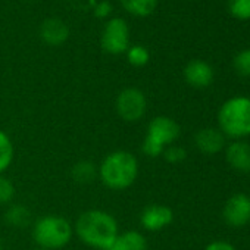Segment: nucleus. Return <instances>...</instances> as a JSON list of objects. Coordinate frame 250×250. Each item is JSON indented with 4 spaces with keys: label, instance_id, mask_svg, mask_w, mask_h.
Instances as JSON below:
<instances>
[{
    "label": "nucleus",
    "instance_id": "1",
    "mask_svg": "<svg viewBox=\"0 0 250 250\" xmlns=\"http://www.w3.org/2000/svg\"><path fill=\"white\" fill-rule=\"evenodd\" d=\"M74 231L85 246L104 250L119 234V225L116 218L109 212L90 209L77 218Z\"/></svg>",
    "mask_w": 250,
    "mask_h": 250
},
{
    "label": "nucleus",
    "instance_id": "2",
    "mask_svg": "<svg viewBox=\"0 0 250 250\" xmlns=\"http://www.w3.org/2000/svg\"><path fill=\"white\" fill-rule=\"evenodd\" d=\"M97 177L109 190H127L139 177V161L128 150L110 152L97 167Z\"/></svg>",
    "mask_w": 250,
    "mask_h": 250
},
{
    "label": "nucleus",
    "instance_id": "3",
    "mask_svg": "<svg viewBox=\"0 0 250 250\" xmlns=\"http://www.w3.org/2000/svg\"><path fill=\"white\" fill-rule=\"evenodd\" d=\"M218 125L224 136L240 140L250 136V97L228 99L218 110Z\"/></svg>",
    "mask_w": 250,
    "mask_h": 250
},
{
    "label": "nucleus",
    "instance_id": "4",
    "mask_svg": "<svg viewBox=\"0 0 250 250\" xmlns=\"http://www.w3.org/2000/svg\"><path fill=\"white\" fill-rule=\"evenodd\" d=\"M74 228L71 222L59 215L40 216L33 224V238L40 249L59 250L72 238Z\"/></svg>",
    "mask_w": 250,
    "mask_h": 250
},
{
    "label": "nucleus",
    "instance_id": "5",
    "mask_svg": "<svg viewBox=\"0 0 250 250\" xmlns=\"http://www.w3.org/2000/svg\"><path fill=\"white\" fill-rule=\"evenodd\" d=\"M181 128L175 119L167 115L155 116L146 130V136L142 145V150L149 158L162 156L164 150L174 145L180 137Z\"/></svg>",
    "mask_w": 250,
    "mask_h": 250
},
{
    "label": "nucleus",
    "instance_id": "6",
    "mask_svg": "<svg viewBox=\"0 0 250 250\" xmlns=\"http://www.w3.org/2000/svg\"><path fill=\"white\" fill-rule=\"evenodd\" d=\"M118 116L125 122H139L147 110V99L145 93L136 87L124 88L115 100Z\"/></svg>",
    "mask_w": 250,
    "mask_h": 250
},
{
    "label": "nucleus",
    "instance_id": "7",
    "mask_svg": "<svg viewBox=\"0 0 250 250\" xmlns=\"http://www.w3.org/2000/svg\"><path fill=\"white\" fill-rule=\"evenodd\" d=\"M102 47L106 53L121 55L130 49V31L124 20H110L102 34Z\"/></svg>",
    "mask_w": 250,
    "mask_h": 250
},
{
    "label": "nucleus",
    "instance_id": "8",
    "mask_svg": "<svg viewBox=\"0 0 250 250\" xmlns=\"http://www.w3.org/2000/svg\"><path fill=\"white\" fill-rule=\"evenodd\" d=\"M224 221L232 228L246 227L250 222V196L244 193H237L231 196L222 210Z\"/></svg>",
    "mask_w": 250,
    "mask_h": 250
},
{
    "label": "nucleus",
    "instance_id": "9",
    "mask_svg": "<svg viewBox=\"0 0 250 250\" xmlns=\"http://www.w3.org/2000/svg\"><path fill=\"white\" fill-rule=\"evenodd\" d=\"M174 221V212L169 206L165 205H149L140 213V224L145 229L150 232L161 231L169 227Z\"/></svg>",
    "mask_w": 250,
    "mask_h": 250
},
{
    "label": "nucleus",
    "instance_id": "10",
    "mask_svg": "<svg viewBox=\"0 0 250 250\" xmlns=\"http://www.w3.org/2000/svg\"><path fill=\"white\" fill-rule=\"evenodd\" d=\"M194 145L199 152L208 156H213L219 153L225 147V136L221 133L219 128L206 127L196 133Z\"/></svg>",
    "mask_w": 250,
    "mask_h": 250
},
{
    "label": "nucleus",
    "instance_id": "11",
    "mask_svg": "<svg viewBox=\"0 0 250 250\" xmlns=\"http://www.w3.org/2000/svg\"><path fill=\"white\" fill-rule=\"evenodd\" d=\"M227 164L238 172H250V143L243 140H235L225 149Z\"/></svg>",
    "mask_w": 250,
    "mask_h": 250
},
{
    "label": "nucleus",
    "instance_id": "12",
    "mask_svg": "<svg viewBox=\"0 0 250 250\" xmlns=\"http://www.w3.org/2000/svg\"><path fill=\"white\" fill-rule=\"evenodd\" d=\"M184 78L191 87L205 88L209 87L213 81V69L208 62L194 59L187 63L184 69Z\"/></svg>",
    "mask_w": 250,
    "mask_h": 250
},
{
    "label": "nucleus",
    "instance_id": "13",
    "mask_svg": "<svg viewBox=\"0 0 250 250\" xmlns=\"http://www.w3.org/2000/svg\"><path fill=\"white\" fill-rule=\"evenodd\" d=\"M42 40L49 46H61L68 40L69 30L59 18H49L40 27Z\"/></svg>",
    "mask_w": 250,
    "mask_h": 250
},
{
    "label": "nucleus",
    "instance_id": "14",
    "mask_svg": "<svg viewBox=\"0 0 250 250\" xmlns=\"http://www.w3.org/2000/svg\"><path fill=\"white\" fill-rule=\"evenodd\" d=\"M149 244L146 237L136 229L119 232L110 246L104 250H147Z\"/></svg>",
    "mask_w": 250,
    "mask_h": 250
},
{
    "label": "nucleus",
    "instance_id": "15",
    "mask_svg": "<svg viewBox=\"0 0 250 250\" xmlns=\"http://www.w3.org/2000/svg\"><path fill=\"white\" fill-rule=\"evenodd\" d=\"M5 221L14 228H24L31 224V210L24 205H12L5 213Z\"/></svg>",
    "mask_w": 250,
    "mask_h": 250
},
{
    "label": "nucleus",
    "instance_id": "16",
    "mask_svg": "<svg viewBox=\"0 0 250 250\" xmlns=\"http://www.w3.org/2000/svg\"><path fill=\"white\" fill-rule=\"evenodd\" d=\"M72 180L80 184H88L97 177V167L91 161H80L71 169Z\"/></svg>",
    "mask_w": 250,
    "mask_h": 250
},
{
    "label": "nucleus",
    "instance_id": "17",
    "mask_svg": "<svg viewBox=\"0 0 250 250\" xmlns=\"http://www.w3.org/2000/svg\"><path fill=\"white\" fill-rule=\"evenodd\" d=\"M15 147L11 137L0 130V174H3L14 162Z\"/></svg>",
    "mask_w": 250,
    "mask_h": 250
},
{
    "label": "nucleus",
    "instance_id": "18",
    "mask_svg": "<svg viewBox=\"0 0 250 250\" xmlns=\"http://www.w3.org/2000/svg\"><path fill=\"white\" fill-rule=\"evenodd\" d=\"M121 3L133 15L147 17L155 11V8L158 5V0H121Z\"/></svg>",
    "mask_w": 250,
    "mask_h": 250
},
{
    "label": "nucleus",
    "instance_id": "19",
    "mask_svg": "<svg viewBox=\"0 0 250 250\" xmlns=\"http://www.w3.org/2000/svg\"><path fill=\"white\" fill-rule=\"evenodd\" d=\"M127 58H128V62L133 65V66H145L147 65L149 59H150V55H149V50L143 46H133L127 50Z\"/></svg>",
    "mask_w": 250,
    "mask_h": 250
},
{
    "label": "nucleus",
    "instance_id": "20",
    "mask_svg": "<svg viewBox=\"0 0 250 250\" xmlns=\"http://www.w3.org/2000/svg\"><path fill=\"white\" fill-rule=\"evenodd\" d=\"M234 69L240 77H250V49H244L235 55Z\"/></svg>",
    "mask_w": 250,
    "mask_h": 250
},
{
    "label": "nucleus",
    "instance_id": "21",
    "mask_svg": "<svg viewBox=\"0 0 250 250\" xmlns=\"http://www.w3.org/2000/svg\"><path fill=\"white\" fill-rule=\"evenodd\" d=\"M228 9L238 20H250V0H228Z\"/></svg>",
    "mask_w": 250,
    "mask_h": 250
},
{
    "label": "nucleus",
    "instance_id": "22",
    "mask_svg": "<svg viewBox=\"0 0 250 250\" xmlns=\"http://www.w3.org/2000/svg\"><path fill=\"white\" fill-rule=\"evenodd\" d=\"M15 197V186L14 183L6 178L3 174H0V205H8Z\"/></svg>",
    "mask_w": 250,
    "mask_h": 250
},
{
    "label": "nucleus",
    "instance_id": "23",
    "mask_svg": "<svg viewBox=\"0 0 250 250\" xmlns=\"http://www.w3.org/2000/svg\"><path fill=\"white\" fill-rule=\"evenodd\" d=\"M162 156H164V159H165L167 162H169V164H180V162H183V161L187 158V152H186V149L181 147V146L171 145V146H168V147L164 150Z\"/></svg>",
    "mask_w": 250,
    "mask_h": 250
},
{
    "label": "nucleus",
    "instance_id": "24",
    "mask_svg": "<svg viewBox=\"0 0 250 250\" xmlns=\"http://www.w3.org/2000/svg\"><path fill=\"white\" fill-rule=\"evenodd\" d=\"M110 12H112V5L109 2H100L94 9V15L97 18H106Z\"/></svg>",
    "mask_w": 250,
    "mask_h": 250
},
{
    "label": "nucleus",
    "instance_id": "25",
    "mask_svg": "<svg viewBox=\"0 0 250 250\" xmlns=\"http://www.w3.org/2000/svg\"><path fill=\"white\" fill-rule=\"evenodd\" d=\"M205 250H237L232 244L227 241H213L205 247Z\"/></svg>",
    "mask_w": 250,
    "mask_h": 250
},
{
    "label": "nucleus",
    "instance_id": "26",
    "mask_svg": "<svg viewBox=\"0 0 250 250\" xmlns=\"http://www.w3.org/2000/svg\"><path fill=\"white\" fill-rule=\"evenodd\" d=\"M0 250H3V244H2V241H0Z\"/></svg>",
    "mask_w": 250,
    "mask_h": 250
},
{
    "label": "nucleus",
    "instance_id": "27",
    "mask_svg": "<svg viewBox=\"0 0 250 250\" xmlns=\"http://www.w3.org/2000/svg\"><path fill=\"white\" fill-rule=\"evenodd\" d=\"M34 250H46V249H34Z\"/></svg>",
    "mask_w": 250,
    "mask_h": 250
}]
</instances>
